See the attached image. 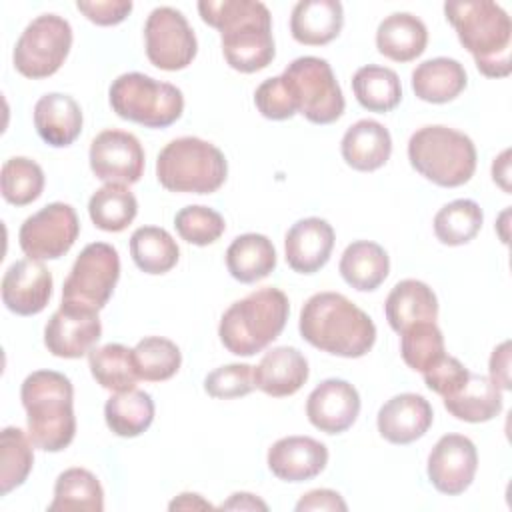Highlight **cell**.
<instances>
[{"label": "cell", "mask_w": 512, "mask_h": 512, "mask_svg": "<svg viewBox=\"0 0 512 512\" xmlns=\"http://www.w3.org/2000/svg\"><path fill=\"white\" fill-rule=\"evenodd\" d=\"M308 510H328V512H346L348 506L342 500V496L336 490L330 488H316L306 492L298 502H296V512H308Z\"/></svg>", "instance_id": "obj_48"}, {"label": "cell", "mask_w": 512, "mask_h": 512, "mask_svg": "<svg viewBox=\"0 0 512 512\" xmlns=\"http://www.w3.org/2000/svg\"><path fill=\"white\" fill-rule=\"evenodd\" d=\"M282 78L294 98L296 112L312 124H332L346 108L340 84L332 66L318 56H300L292 60Z\"/></svg>", "instance_id": "obj_9"}, {"label": "cell", "mask_w": 512, "mask_h": 512, "mask_svg": "<svg viewBox=\"0 0 512 512\" xmlns=\"http://www.w3.org/2000/svg\"><path fill=\"white\" fill-rule=\"evenodd\" d=\"M266 462L278 480L304 482L326 468L328 448L310 436H286L270 446Z\"/></svg>", "instance_id": "obj_20"}, {"label": "cell", "mask_w": 512, "mask_h": 512, "mask_svg": "<svg viewBox=\"0 0 512 512\" xmlns=\"http://www.w3.org/2000/svg\"><path fill=\"white\" fill-rule=\"evenodd\" d=\"M90 170L106 184H136L144 174V148L126 130H102L90 142Z\"/></svg>", "instance_id": "obj_14"}, {"label": "cell", "mask_w": 512, "mask_h": 512, "mask_svg": "<svg viewBox=\"0 0 512 512\" xmlns=\"http://www.w3.org/2000/svg\"><path fill=\"white\" fill-rule=\"evenodd\" d=\"M106 426L120 438H136L154 420V400L144 390L114 392L104 404Z\"/></svg>", "instance_id": "obj_32"}, {"label": "cell", "mask_w": 512, "mask_h": 512, "mask_svg": "<svg viewBox=\"0 0 512 512\" xmlns=\"http://www.w3.org/2000/svg\"><path fill=\"white\" fill-rule=\"evenodd\" d=\"M52 284V274L40 260H16L2 276V302L18 316L40 314L50 302Z\"/></svg>", "instance_id": "obj_17"}, {"label": "cell", "mask_w": 512, "mask_h": 512, "mask_svg": "<svg viewBox=\"0 0 512 512\" xmlns=\"http://www.w3.org/2000/svg\"><path fill=\"white\" fill-rule=\"evenodd\" d=\"M422 376H424V384L432 392L446 398L464 386V382L470 376V370L458 358L444 354L438 362H434L428 370H424Z\"/></svg>", "instance_id": "obj_46"}, {"label": "cell", "mask_w": 512, "mask_h": 512, "mask_svg": "<svg viewBox=\"0 0 512 512\" xmlns=\"http://www.w3.org/2000/svg\"><path fill=\"white\" fill-rule=\"evenodd\" d=\"M78 234L76 210L70 204L52 202L22 222L18 244L32 260H56L74 246Z\"/></svg>", "instance_id": "obj_13"}, {"label": "cell", "mask_w": 512, "mask_h": 512, "mask_svg": "<svg viewBox=\"0 0 512 512\" xmlns=\"http://www.w3.org/2000/svg\"><path fill=\"white\" fill-rule=\"evenodd\" d=\"M444 14L484 76L506 78L512 72V22L500 4L492 0L446 2Z\"/></svg>", "instance_id": "obj_4"}, {"label": "cell", "mask_w": 512, "mask_h": 512, "mask_svg": "<svg viewBox=\"0 0 512 512\" xmlns=\"http://www.w3.org/2000/svg\"><path fill=\"white\" fill-rule=\"evenodd\" d=\"M32 440L24 430L6 426L0 434V494L6 496L22 486L32 472L34 452Z\"/></svg>", "instance_id": "obj_39"}, {"label": "cell", "mask_w": 512, "mask_h": 512, "mask_svg": "<svg viewBox=\"0 0 512 512\" xmlns=\"http://www.w3.org/2000/svg\"><path fill=\"white\" fill-rule=\"evenodd\" d=\"M222 510H268V504L250 492H234L226 502L220 504Z\"/></svg>", "instance_id": "obj_50"}, {"label": "cell", "mask_w": 512, "mask_h": 512, "mask_svg": "<svg viewBox=\"0 0 512 512\" xmlns=\"http://www.w3.org/2000/svg\"><path fill=\"white\" fill-rule=\"evenodd\" d=\"M130 256L146 274H166L180 258V248L172 234L158 226H140L130 236Z\"/></svg>", "instance_id": "obj_35"}, {"label": "cell", "mask_w": 512, "mask_h": 512, "mask_svg": "<svg viewBox=\"0 0 512 512\" xmlns=\"http://www.w3.org/2000/svg\"><path fill=\"white\" fill-rule=\"evenodd\" d=\"M168 508L170 510H208V508H212V504L208 500H204L200 494L182 492L168 504Z\"/></svg>", "instance_id": "obj_51"}, {"label": "cell", "mask_w": 512, "mask_h": 512, "mask_svg": "<svg viewBox=\"0 0 512 512\" xmlns=\"http://www.w3.org/2000/svg\"><path fill=\"white\" fill-rule=\"evenodd\" d=\"M112 110L146 128H168L184 112L182 90L142 72H126L108 90Z\"/></svg>", "instance_id": "obj_8"}, {"label": "cell", "mask_w": 512, "mask_h": 512, "mask_svg": "<svg viewBox=\"0 0 512 512\" xmlns=\"http://www.w3.org/2000/svg\"><path fill=\"white\" fill-rule=\"evenodd\" d=\"M72 48V26L58 14L36 16L16 40L14 68L32 80L48 78L60 70Z\"/></svg>", "instance_id": "obj_11"}, {"label": "cell", "mask_w": 512, "mask_h": 512, "mask_svg": "<svg viewBox=\"0 0 512 512\" xmlns=\"http://www.w3.org/2000/svg\"><path fill=\"white\" fill-rule=\"evenodd\" d=\"M478 468V452L470 438L444 434L428 454L426 472L430 484L448 496H458L472 484Z\"/></svg>", "instance_id": "obj_15"}, {"label": "cell", "mask_w": 512, "mask_h": 512, "mask_svg": "<svg viewBox=\"0 0 512 512\" xmlns=\"http://www.w3.org/2000/svg\"><path fill=\"white\" fill-rule=\"evenodd\" d=\"M134 366L140 380L162 382L172 378L182 364L180 348L162 336H146L132 348Z\"/></svg>", "instance_id": "obj_40"}, {"label": "cell", "mask_w": 512, "mask_h": 512, "mask_svg": "<svg viewBox=\"0 0 512 512\" xmlns=\"http://www.w3.org/2000/svg\"><path fill=\"white\" fill-rule=\"evenodd\" d=\"M384 314L394 332H402L418 322H436L438 298L422 280L406 278L394 284L386 302Z\"/></svg>", "instance_id": "obj_25"}, {"label": "cell", "mask_w": 512, "mask_h": 512, "mask_svg": "<svg viewBox=\"0 0 512 512\" xmlns=\"http://www.w3.org/2000/svg\"><path fill=\"white\" fill-rule=\"evenodd\" d=\"M338 270L348 286L360 292H370L388 278L390 258L380 244L372 240H356L342 252Z\"/></svg>", "instance_id": "obj_31"}, {"label": "cell", "mask_w": 512, "mask_h": 512, "mask_svg": "<svg viewBox=\"0 0 512 512\" xmlns=\"http://www.w3.org/2000/svg\"><path fill=\"white\" fill-rule=\"evenodd\" d=\"M88 214L96 228L104 232H122L138 214V200L122 184H104L88 202Z\"/></svg>", "instance_id": "obj_37"}, {"label": "cell", "mask_w": 512, "mask_h": 512, "mask_svg": "<svg viewBox=\"0 0 512 512\" xmlns=\"http://www.w3.org/2000/svg\"><path fill=\"white\" fill-rule=\"evenodd\" d=\"M120 278V256L112 244L84 246L62 286V306L100 312Z\"/></svg>", "instance_id": "obj_10"}, {"label": "cell", "mask_w": 512, "mask_h": 512, "mask_svg": "<svg viewBox=\"0 0 512 512\" xmlns=\"http://www.w3.org/2000/svg\"><path fill=\"white\" fill-rule=\"evenodd\" d=\"M360 414L358 390L340 378L320 382L306 400V416L314 428L324 434L348 430Z\"/></svg>", "instance_id": "obj_18"}, {"label": "cell", "mask_w": 512, "mask_h": 512, "mask_svg": "<svg viewBox=\"0 0 512 512\" xmlns=\"http://www.w3.org/2000/svg\"><path fill=\"white\" fill-rule=\"evenodd\" d=\"M298 330L310 346L342 358H360L376 342L372 318L338 292L312 294L300 310Z\"/></svg>", "instance_id": "obj_2"}, {"label": "cell", "mask_w": 512, "mask_h": 512, "mask_svg": "<svg viewBox=\"0 0 512 512\" xmlns=\"http://www.w3.org/2000/svg\"><path fill=\"white\" fill-rule=\"evenodd\" d=\"M288 314L290 302L280 288H258L230 304L222 314L220 342L236 356H254L280 336Z\"/></svg>", "instance_id": "obj_5"}, {"label": "cell", "mask_w": 512, "mask_h": 512, "mask_svg": "<svg viewBox=\"0 0 512 512\" xmlns=\"http://www.w3.org/2000/svg\"><path fill=\"white\" fill-rule=\"evenodd\" d=\"M254 104L268 120H288L298 114L294 98L282 76L264 80L254 92Z\"/></svg>", "instance_id": "obj_45"}, {"label": "cell", "mask_w": 512, "mask_h": 512, "mask_svg": "<svg viewBox=\"0 0 512 512\" xmlns=\"http://www.w3.org/2000/svg\"><path fill=\"white\" fill-rule=\"evenodd\" d=\"M254 366L248 364H226L216 370H212L204 378V390L212 398L230 400L250 394L254 386Z\"/></svg>", "instance_id": "obj_44"}, {"label": "cell", "mask_w": 512, "mask_h": 512, "mask_svg": "<svg viewBox=\"0 0 512 512\" xmlns=\"http://www.w3.org/2000/svg\"><path fill=\"white\" fill-rule=\"evenodd\" d=\"M226 176L228 162L222 150L196 136L170 140L156 158V178L170 192L212 194Z\"/></svg>", "instance_id": "obj_7"}, {"label": "cell", "mask_w": 512, "mask_h": 512, "mask_svg": "<svg viewBox=\"0 0 512 512\" xmlns=\"http://www.w3.org/2000/svg\"><path fill=\"white\" fill-rule=\"evenodd\" d=\"M202 22L220 32L222 54L230 68L252 74L264 70L276 56L272 16L258 0H202Z\"/></svg>", "instance_id": "obj_1"}, {"label": "cell", "mask_w": 512, "mask_h": 512, "mask_svg": "<svg viewBox=\"0 0 512 512\" xmlns=\"http://www.w3.org/2000/svg\"><path fill=\"white\" fill-rule=\"evenodd\" d=\"M88 366L92 378L110 392L132 390L140 380L134 366L132 350L124 344L110 342L100 348H92L88 354Z\"/></svg>", "instance_id": "obj_36"}, {"label": "cell", "mask_w": 512, "mask_h": 512, "mask_svg": "<svg viewBox=\"0 0 512 512\" xmlns=\"http://www.w3.org/2000/svg\"><path fill=\"white\" fill-rule=\"evenodd\" d=\"M26 410V428L34 448L60 452L76 434L74 388L68 376L56 370H36L20 386Z\"/></svg>", "instance_id": "obj_3"}, {"label": "cell", "mask_w": 512, "mask_h": 512, "mask_svg": "<svg viewBox=\"0 0 512 512\" xmlns=\"http://www.w3.org/2000/svg\"><path fill=\"white\" fill-rule=\"evenodd\" d=\"M254 386L272 398L296 394L308 380V360L294 346L268 350L252 370Z\"/></svg>", "instance_id": "obj_22"}, {"label": "cell", "mask_w": 512, "mask_h": 512, "mask_svg": "<svg viewBox=\"0 0 512 512\" xmlns=\"http://www.w3.org/2000/svg\"><path fill=\"white\" fill-rule=\"evenodd\" d=\"M102 334L98 312L62 306L44 328V346L58 358H82L90 354Z\"/></svg>", "instance_id": "obj_16"}, {"label": "cell", "mask_w": 512, "mask_h": 512, "mask_svg": "<svg viewBox=\"0 0 512 512\" xmlns=\"http://www.w3.org/2000/svg\"><path fill=\"white\" fill-rule=\"evenodd\" d=\"M334 238V228L322 218L310 216L294 222L284 238L288 266L298 274L318 272L330 260Z\"/></svg>", "instance_id": "obj_21"}, {"label": "cell", "mask_w": 512, "mask_h": 512, "mask_svg": "<svg viewBox=\"0 0 512 512\" xmlns=\"http://www.w3.org/2000/svg\"><path fill=\"white\" fill-rule=\"evenodd\" d=\"M510 150H504L498 158H494V164H492V178L494 182L504 190V192H510V184H508V176H510Z\"/></svg>", "instance_id": "obj_52"}, {"label": "cell", "mask_w": 512, "mask_h": 512, "mask_svg": "<svg viewBox=\"0 0 512 512\" xmlns=\"http://www.w3.org/2000/svg\"><path fill=\"white\" fill-rule=\"evenodd\" d=\"M76 8L98 26H116L132 12L130 0H78Z\"/></svg>", "instance_id": "obj_47"}, {"label": "cell", "mask_w": 512, "mask_h": 512, "mask_svg": "<svg viewBox=\"0 0 512 512\" xmlns=\"http://www.w3.org/2000/svg\"><path fill=\"white\" fill-rule=\"evenodd\" d=\"M484 214L478 202L458 198L444 204L434 216V234L446 246L468 244L482 228Z\"/></svg>", "instance_id": "obj_38"}, {"label": "cell", "mask_w": 512, "mask_h": 512, "mask_svg": "<svg viewBox=\"0 0 512 512\" xmlns=\"http://www.w3.org/2000/svg\"><path fill=\"white\" fill-rule=\"evenodd\" d=\"M148 60L168 72L184 70L198 52V42L186 16L172 6L154 8L144 24Z\"/></svg>", "instance_id": "obj_12"}, {"label": "cell", "mask_w": 512, "mask_h": 512, "mask_svg": "<svg viewBox=\"0 0 512 512\" xmlns=\"http://www.w3.org/2000/svg\"><path fill=\"white\" fill-rule=\"evenodd\" d=\"M80 104L62 92H48L34 104V128L38 136L54 146H70L82 132Z\"/></svg>", "instance_id": "obj_23"}, {"label": "cell", "mask_w": 512, "mask_h": 512, "mask_svg": "<svg viewBox=\"0 0 512 512\" xmlns=\"http://www.w3.org/2000/svg\"><path fill=\"white\" fill-rule=\"evenodd\" d=\"M434 412L430 402L414 392H402L386 400L376 416L380 436L390 444H412L432 426Z\"/></svg>", "instance_id": "obj_19"}, {"label": "cell", "mask_w": 512, "mask_h": 512, "mask_svg": "<svg viewBox=\"0 0 512 512\" xmlns=\"http://www.w3.org/2000/svg\"><path fill=\"white\" fill-rule=\"evenodd\" d=\"M468 84L464 66L446 56L420 62L412 72V90L416 98L430 104H446L458 98Z\"/></svg>", "instance_id": "obj_27"}, {"label": "cell", "mask_w": 512, "mask_h": 512, "mask_svg": "<svg viewBox=\"0 0 512 512\" xmlns=\"http://www.w3.org/2000/svg\"><path fill=\"white\" fill-rule=\"evenodd\" d=\"M400 354L408 368L428 370L444 356V336L436 322H418L400 332Z\"/></svg>", "instance_id": "obj_42"}, {"label": "cell", "mask_w": 512, "mask_h": 512, "mask_svg": "<svg viewBox=\"0 0 512 512\" xmlns=\"http://www.w3.org/2000/svg\"><path fill=\"white\" fill-rule=\"evenodd\" d=\"M226 268L234 280L254 284L276 268V248L264 234H240L226 250Z\"/></svg>", "instance_id": "obj_29"}, {"label": "cell", "mask_w": 512, "mask_h": 512, "mask_svg": "<svg viewBox=\"0 0 512 512\" xmlns=\"http://www.w3.org/2000/svg\"><path fill=\"white\" fill-rule=\"evenodd\" d=\"M0 186L8 204L26 206L40 198L44 190V172L34 160L26 156H14L2 164Z\"/></svg>", "instance_id": "obj_41"}, {"label": "cell", "mask_w": 512, "mask_h": 512, "mask_svg": "<svg viewBox=\"0 0 512 512\" xmlns=\"http://www.w3.org/2000/svg\"><path fill=\"white\" fill-rule=\"evenodd\" d=\"M352 90L358 104L370 112H390L402 100V84L392 68L368 64L354 72Z\"/></svg>", "instance_id": "obj_33"}, {"label": "cell", "mask_w": 512, "mask_h": 512, "mask_svg": "<svg viewBox=\"0 0 512 512\" xmlns=\"http://www.w3.org/2000/svg\"><path fill=\"white\" fill-rule=\"evenodd\" d=\"M344 162L358 172H374L382 168L392 154V136L376 120H358L352 124L340 142Z\"/></svg>", "instance_id": "obj_24"}, {"label": "cell", "mask_w": 512, "mask_h": 512, "mask_svg": "<svg viewBox=\"0 0 512 512\" xmlns=\"http://www.w3.org/2000/svg\"><path fill=\"white\" fill-rule=\"evenodd\" d=\"M176 232L182 240L194 246L214 244L226 230V222L220 212L208 206L190 204L176 212L174 216Z\"/></svg>", "instance_id": "obj_43"}, {"label": "cell", "mask_w": 512, "mask_h": 512, "mask_svg": "<svg viewBox=\"0 0 512 512\" xmlns=\"http://www.w3.org/2000/svg\"><path fill=\"white\" fill-rule=\"evenodd\" d=\"M428 44L426 24L410 12L386 16L376 30V48L394 62L416 60Z\"/></svg>", "instance_id": "obj_28"}, {"label": "cell", "mask_w": 512, "mask_h": 512, "mask_svg": "<svg viewBox=\"0 0 512 512\" xmlns=\"http://www.w3.org/2000/svg\"><path fill=\"white\" fill-rule=\"evenodd\" d=\"M500 390H510V342H502L492 350L490 376Z\"/></svg>", "instance_id": "obj_49"}, {"label": "cell", "mask_w": 512, "mask_h": 512, "mask_svg": "<svg viewBox=\"0 0 512 512\" xmlns=\"http://www.w3.org/2000/svg\"><path fill=\"white\" fill-rule=\"evenodd\" d=\"M344 26V10L338 0H300L290 14V34L306 46L332 42Z\"/></svg>", "instance_id": "obj_26"}, {"label": "cell", "mask_w": 512, "mask_h": 512, "mask_svg": "<svg viewBox=\"0 0 512 512\" xmlns=\"http://www.w3.org/2000/svg\"><path fill=\"white\" fill-rule=\"evenodd\" d=\"M68 510H104V490L98 478L86 468H68L56 478L54 500L48 504V512Z\"/></svg>", "instance_id": "obj_34"}, {"label": "cell", "mask_w": 512, "mask_h": 512, "mask_svg": "<svg viewBox=\"0 0 512 512\" xmlns=\"http://www.w3.org/2000/svg\"><path fill=\"white\" fill-rule=\"evenodd\" d=\"M502 390L482 374H472L464 386L452 396L444 398V408L458 420L480 424L496 418L502 412Z\"/></svg>", "instance_id": "obj_30"}, {"label": "cell", "mask_w": 512, "mask_h": 512, "mask_svg": "<svg viewBox=\"0 0 512 512\" xmlns=\"http://www.w3.org/2000/svg\"><path fill=\"white\" fill-rule=\"evenodd\" d=\"M410 166L442 188L466 184L476 170V146L464 132L442 124L418 128L408 140Z\"/></svg>", "instance_id": "obj_6"}]
</instances>
